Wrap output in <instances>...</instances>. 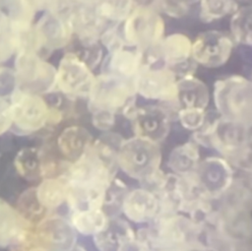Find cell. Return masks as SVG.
Listing matches in <instances>:
<instances>
[{"instance_id": "obj_31", "label": "cell", "mask_w": 252, "mask_h": 251, "mask_svg": "<svg viewBox=\"0 0 252 251\" xmlns=\"http://www.w3.org/2000/svg\"><path fill=\"white\" fill-rule=\"evenodd\" d=\"M27 12L35 15L37 12H64L72 0H15Z\"/></svg>"}, {"instance_id": "obj_19", "label": "cell", "mask_w": 252, "mask_h": 251, "mask_svg": "<svg viewBox=\"0 0 252 251\" xmlns=\"http://www.w3.org/2000/svg\"><path fill=\"white\" fill-rule=\"evenodd\" d=\"M92 237L97 250H137L136 230L126 219L119 216L110 217L105 227Z\"/></svg>"}, {"instance_id": "obj_10", "label": "cell", "mask_w": 252, "mask_h": 251, "mask_svg": "<svg viewBox=\"0 0 252 251\" xmlns=\"http://www.w3.org/2000/svg\"><path fill=\"white\" fill-rule=\"evenodd\" d=\"M94 70L74 51H67L56 67V91L70 99L87 98L94 80Z\"/></svg>"}, {"instance_id": "obj_5", "label": "cell", "mask_w": 252, "mask_h": 251, "mask_svg": "<svg viewBox=\"0 0 252 251\" xmlns=\"http://www.w3.org/2000/svg\"><path fill=\"white\" fill-rule=\"evenodd\" d=\"M151 223L158 232L160 250H209L204 229L181 213L158 215Z\"/></svg>"}, {"instance_id": "obj_2", "label": "cell", "mask_w": 252, "mask_h": 251, "mask_svg": "<svg viewBox=\"0 0 252 251\" xmlns=\"http://www.w3.org/2000/svg\"><path fill=\"white\" fill-rule=\"evenodd\" d=\"M162 154L158 143L136 136L122 139L116 156V162L128 177L141 186L148 185L161 170Z\"/></svg>"}, {"instance_id": "obj_29", "label": "cell", "mask_w": 252, "mask_h": 251, "mask_svg": "<svg viewBox=\"0 0 252 251\" xmlns=\"http://www.w3.org/2000/svg\"><path fill=\"white\" fill-rule=\"evenodd\" d=\"M128 190L127 184L116 176L109 182L105 189L102 203V210L109 218L120 216L122 203Z\"/></svg>"}, {"instance_id": "obj_16", "label": "cell", "mask_w": 252, "mask_h": 251, "mask_svg": "<svg viewBox=\"0 0 252 251\" xmlns=\"http://www.w3.org/2000/svg\"><path fill=\"white\" fill-rule=\"evenodd\" d=\"M154 48L159 61L172 69L177 77L194 74L197 64L192 59V40L186 34L170 33Z\"/></svg>"}, {"instance_id": "obj_21", "label": "cell", "mask_w": 252, "mask_h": 251, "mask_svg": "<svg viewBox=\"0 0 252 251\" xmlns=\"http://www.w3.org/2000/svg\"><path fill=\"white\" fill-rule=\"evenodd\" d=\"M210 102V91L205 82L187 74L177 77L176 97L174 106L176 111L179 108L198 107L206 109Z\"/></svg>"}, {"instance_id": "obj_36", "label": "cell", "mask_w": 252, "mask_h": 251, "mask_svg": "<svg viewBox=\"0 0 252 251\" xmlns=\"http://www.w3.org/2000/svg\"><path fill=\"white\" fill-rule=\"evenodd\" d=\"M75 3L79 4H86V5H93L96 0H72Z\"/></svg>"}, {"instance_id": "obj_35", "label": "cell", "mask_w": 252, "mask_h": 251, "mask_svg": "<svg viewBox=\"0 0 252 251\" xmlns=\"http://www.w3.org/2000/svg\"><path fill=\"white\" fill-rule=\"evenodd\" d=\"M13 0H0V11H2L4 8H7L10 6Z\"/></svg>"}, {"instance_id": "obj_9", "label": "cell", "mask_w": 252, "mask_h": 251, "mask_svg": "<svg viewBox=\"0 0 252 251\" xmlns=\"http://www.w3.org/2000/svg\"><path fill=\"white\" fill-rule=\"evenodd\" d=\"M78 233L69 219L58 214L47 215L31 230L24 245L36 250H74Z\"/></svg>"}, {"instance_id": "obj_15", "label": "cell", "mask_w": 252, "mask_h": 251, "mask_svg": "<svg viewBox=\"0 0 252 251\" xmlns=\"http://www.w3.org/2000/svg\"><path fill=\"white\" fill-rule=\"evenodd\" d=\"M33 30L41 50L53 51L68 46L74 36L73 30L64 12H43L33 25Z\"/></svg>"}, {"instance_id": "obj_25", "label": "cell", "mask_w": 252, "mask_h": 251, "mask_svg": "<svg viewBox=\"0 0 252 251\" xmlns=\"http://www.w3.org/2000/svg\"><path fill=\"white\" fill-rule=\"evenodd\" d=\"M68 219L78 234L94 236L105 227L109 217L101 208H88L69 212Z\"/></svg>"}, {"instance_id": "obj_17", "label": "cell", "mask_w": 252, "mask_h": 251, "mask_svg": "<svg viewBox=\"0 0 252 251\" xmlns=\"http://www.w3.org/2000/svg\"><path fill=\"white\" fill-rule=\"evenodd\" d=\"M159 211L160 205L157 194L141 186L128 190L122 203L121 214L128 221L143 225L153 222Z\"/></svg>"}, {"instance_id": "obj_14", "label": "cell", "mask_w": 252, "mask_h": 251, "mask_svg": "<svg viewBox=\"0 0 252 251\" xmlns=\"http://www.w3.org/2000/svg\"><path fill=\"white\" fill-rule=\"evenodd\" d=\"M203 194L211 200H219L234 179L232 165L221 156H210L201 159L195 171Z\"/></svg>"}, {"instance_id": "obj_12", "label": "cell", "mask_w": 252, "mask_h": 251, "mask_svg": "<svg viewBox=\"0 0 252 251\" xmlns=\"http://www.w3.org/2000/svg\"><path fill=\"white\" fill-rule=\"evenodd\" d=\"M10 104L12 122L24 132L32 133L47 126L50 106L41 94L18 90Z\"/></svg>"}, {"instance_id": "obj_20", "label": "cell", "mask_w": 252, "mask_h": 251, "mask_svg": "<svg viewBox=\"0 0 252 251\" xmlns=\"http://www.w3.org/2000/svg\"><path fill=\"white\" fill-rule=\"evenodd\" d=\"M143 64V52L133 47H122L107 52L101 62V72L133 80Z\"/></svg>"}, {"instance_id": "obj_28", "label": "cell", "mask_w": 252, "mask_h": 251, "mask_svg": "<svg viewBox=\"0 0 252 251\" xmlns=\"http://www.w3.org/2000/svg\"><path fill=\"white\" fill-rule=\"evenodd\" d=\"M91 6L107 23L120 24L131 13L135 4L133 0H96Z\"/></svg>"}, {"instance_id": "obj_1", "label": "cell", "mask_w": 252, "mask_h": 251, "mask_svg": "<svg viewBox=\"0 0 252 251\" xmlns=\"http://www.w3.org/2000/svg\"><path fill=\"white\" fill-rule=\"evenodd\" d=\"M193 141L213 149L224 157L232 167L251 174V127L241 122L225 119L214 110L207 111L203 125L193 132Z\"/></svg>"}, {"instance_id": "obj_22", "label": "cell", "mask_w": 252, "mask_h": 251, "mask_svg": "<svg viewBox=\"0 0 252 251\" xmlns=\"http://www.w3.org/2000/svg\"><path fill=\"white\" fill-rule=\"evenodd\" d=\"M94 138L91 132L81 125H70L61 130L56 139L57 150L69 162L79 158L90 147Z\"/></svg>"}, {"instance_id": "obj_18", "label": "cell", "mask_w": 252, "mask_h": 251, "mask_svg": "<svg viewBox=\"0 0 252 251\" xmlns=\"http://www.w3.org/2000/svg\"><path fill=\"white\" fill-rule=\"evenodd\" d=\"M66 14L73 33L81 43L98 41L102 31L110 25L100 18L91 5L72 2Z\"/></svg>"}, {"instance_id": "obj_11", "label": "cell", "mask_w": 252, "mask_h": 251, "mask_svg": "<svg viewBox=\"0 0 252 251\" xmlns=\"http://www.w3.org/2000/svg\"><path fill=\"white\" fill-rule=\"evenodd\" d=\"M126 118L131 121L134 135L160 144L167 138L175 114L162 103H151L142 106L136 105Z\"/></svg>"}, {"instance_id": "obj_7", "label": "cell", "mask_w": 252, "mask_h": 251, "mask_svg": "<svg viewBox=\"0 0 252 251\" xmlns=\"http://www.w3.org/2000/svg\"><path fill=\"white\" fill-rule=\"evenodd\" d=\"M177 76L172 69L161 62L143 63L133 79L135 92L145 99L158 101L176 113Z\"/></svg>"}, {"instance_id": "obj_34", "label": "cell", "mask_w": 252, "mask_h": 251, "mask_svg": "<svg viewBox=\"0 0 252 251\" xmlns=\"http://www.w3.org/2000/svg\"><path fill=\"white\" fill-rule=\"evenodd\" d=\"M92 114L93 126L102 132L110 131L116 122V114L103 109H93L90 110Z\"/></svg>"}, {"instance_id": "obj_26", "label": "cell", "mask_w": 252, "mask_h": 251, "mask_svg": "<svg viewBox=\"0 0 252 251\" xmlns=\"http://www.w3.org/2000/svg\"><path fill=\"white\" fill-rule=\"evenodd\" d=\"M47 159L37 148H26L19 152L15 165L19 174L27 180H37L46 175Z\"/></svg>"}, {"instance_id": "obj_24", "label": "cell", "mask_w": 252, "mask_h": 251, "mask_svg": "<svg viewBox=\"0 0 252 251\" xmlns=\"http://www.w3.org/2000/svg\"><path fill=\"white\" fill-rule=\"evenodd\" d=\"M200 160L199 145L192 140L173 148L168 155L166 164L170 172L178 176H185L196 171Z\"/></svg>"}, {"instance_id": "obj_23", "label": "cell", "mask_w": 252, "mask_h": 251, "mask_svg": "<svg viewBox=\"0 0 252 251\" xmlns=\"http://www.w3.org/2000/svg\"><path fill=\"white\" fill-rule=\"evenodd\" d=\"M68 183L64 173L44 177L35 187V194L39 203L52 212L66 204Z\"/></svg>"}, {"instance_id": "obj_4", "label": "cell", "mask_w": 252, "mask_h": 251, "mask_svg": "<svg viewBox=\"0 0 252 251\" xmlns=\"http://www.w3.org/2000/svg\"><path fill=\"white\" fill-rule=\"evenodd\" d=\"M136 96L133 80L101 72L94 77L87 97L88 108L121 113L127 117L137 105Z\"/></svg>"}, {"instance_id": "obj_32", "label": "cell", "mask_w": 252, "mask_h": 251, "mask_svg": "<svg viewBox=\"0 0 252 251\" xmlns=\"http://www.w3.org/2000/svg\"><path fill=\"white\" fill-rule=\"evenodd\" d=\"M207 109L198 107L179 108L176 111L175 119L178 120L181 127L188 131H196L201 128L205 121Z\"/></svg>"}, {"instance_id": "obj_33", "label": "cell", "mask_w": 252, "mask_h": 251, "mask_svg": "<svg viewBox=\"0 0 252 251\" xmlns=\"http://www.w3.org/2000/svg\"><path fill=\"white\" fill-rule=\"evenodd\" d=\"M200 0H158L156 9L172 18L185 16L191 6L196 5Z\"/></svg>"}, {"instance_id": "obj_8", "label": "cell", "mask_w": 252, "mask_h": 251, "mask_svg": "<svg viewBox=\"0 0 252 251\" xmlns=\"http://www.w3.org/2000/svg\"><path fill=\"white\" fill-rule=\"evenodd\" d=\"M15 74L21 90L46 94L56 90V67L45 61L35 51H17Z\"/></svg>"}, {"instance_id": "obj_30", "label": "cell", "mask_w": 252, "mask_h": 251, "mask_svg": "<svg viewBox=\"0 0 252 251\" xmlns=\"http://www.w3.org/2000/svg\"><path fill=\"white\" fill-rule=\"evenodd\" d=\"M199 17L204 23H211L230 16L239 6L236 0H200Z\"/></svg>"}, {"instance_id": "obj_6", "label": "cell", "mask_w": 252, "mask_h": 251, "mask_svg": "<svg viewBox=\"0 0 252 251\" xmlns=\"http://www.w3.org/2000/svg\"><path fill=\"white\" fill-rule=\"evenodd\" d=\"M125 44L141 52L157 46L164 36L165 24L161 14L153 7L135 6L120 23Z\"/></svg>"}, {"instance_id": "obj_13", "label": "cell", "mask_w": 252, "mask_h": 251, "mask_svg": "<svg viewBox=\"0 0 252 251\" xmlns=\"http://www.w3.org/2000/svg\"><path fill=\"white\" fill-rule=\"evenodd\" d=\"M234 44L231 36L224 31H202L192 41V59L206 68L221 67L229 60Z\"/></svg>"}, {"instance_id": "obj_27", "label": "cell", "mask_w": 252, "mask_h": 251, "mask_svg": "<svg viewBox=\"0 0 252 251\" xmlns=\"http://www.w3.org/2000/svg\"><path fill=\"white\" fill-rule=\"evenodd\" d=\"M229 21L230 36L234 43L250 47L252 44V10L251 6L238 7Z\"/></svg>"}, {"instance_id": "obj_3", "label": "cell", "mask_w": 252, "mask_h": 251, "mask_svg": "<svg viewBox=\"0 0 252 251\" xmlns=\"http://www.w3.org/2000/svg\"><path fill=\"white\" fill-rule=\"evenodd\" d=\"M213 100L220 116L252 127V83L241 75H230L214 84Z\"/></svg>"}]
</instances>
